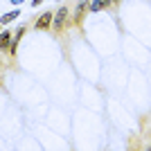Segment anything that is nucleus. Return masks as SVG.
<instances>
[{
	"label": "nucleus",
	"mask_w": 151,
	"mask_h": 151,
	"mask_svg": "<svg viewBox=\"0 0 151 151\" xmlns=\"http://www.w3.org/2000/svg\"><path fill=\"white\" fill-rule=\"evenodd\" d=\"M149 138H151V133H149Z\"/></svg>",
	"instance_id": "obj_10"
},
{
	"label": "nucleus",
	"mask_w": 151,
	"mask_h": 151,
	"mask_svg": "<svg viewBox=\"0 0 151 151\" xmlns=\"http://www.w3.org/2000/svg\"><path fill=\"white\" fill-rule=\"evenodd\" d=\"M88 9H90V2H88V0H81V2L77 5L75 16H72V23H75V27H79L81 32H83V20H86V14H88Z\"/></svg>",
	"instance_id": "obj_2"
},
{
	"label": "nucleus",
	"mask_w": 151,
	"mask_h": 151,
	"mask_svg": "<svg viewBox=\"0 0 151 151\" xmlns=\"http://www.w3.org/2000/svg\"><path fill=\"white\" fill-rule=\"evenodd\" d=\"M16 16H20V14L16 12V9H14V12H9V14H5V16H2V23H5V25H7V23H12V20L16 18Z\"/></svg>",
	"instance_id": "obj_6"
},
{
	"label": "nucleus",
	"mask_w": 151,
	"mask_h": 151,
	"mask_svg": "<svg viewBox=\"0 0 151 151\" xmlns=\"http://www.w3.org/2000/svg\"><path fill=\"white\" fill-rule=\"evenodd\" d=\"M111 2H113V0H93V2H90V9H93V12H101V9H106Z\"/></svg>",
	"instance_id": "obj_5"
},
{
	"label": "nucleus",
	"mask_w": 151,
	"mask_h": 151,
	"mask_svg": "<svg viewBox=\"0 0 151 151\" xmlns=\"http://www.w3.org/2000/svg\"><path fill=\"white\" fill-rule=\"evenodd\" d=\"M52 23H54V14H52V12H45V14H41V16L36 18L34 27H36L38 32H47L52 27Z\"/></svg>",
	"instance_id": "obj_3"
},
{
	"label": "nucleus",
	"mask_w": 151,
	"mask_h": 151,
	"mask_svg": "<svg viewBox=\"0 0 151 151\" xmlns=\"http://www.w3.org/2000/svg\"><path fill=\"white\" fill-rule=\"evenodd\" d=\"M41 2H43V0H32V5H34V7H38Z\"/></svg>",
	"instance_id": "obj_7"
},
{
	"label": "nucleus",
	"mask_w": 151,
	"mask_h": 151,
	"mask_svg": "<svg viewBox=\"0 0 151 151\" xmlns=\"http://www.w3.org/2000/svg\"><path fill=\"white\" fill-rule=\"evenodd\" d=\"M12 2H14V5H20V2H23V0H12Z\"/></svg>",
	"instance_id": "obj_8"
},
{
	"label": "nucleus",
	"mask_w": 151,
	"mask_h": 151,
	"mask_svg": "<svg viewBox=\"0 0 151 151\" xmlns=\"http://www.w3.org/2000/svg\"><path fill=\"white\" fill-rule=\"evenodd\" d=\"M68 27H70V7L61 5L57 16H54V23H52V32H54V36H61Z\"/></svg>",
	"instance_id": "obj_1"
},
{
	"label": "nucleus",
	"mask_w": 151,
	"mask_h": 151,
	"mask_svg": "<svg viewBox=\"0 0 151 151\" xmlns=\"http://www.w3.org/2000/svg\"><path fill=\"white\" fill-rule=\"evenodd\" d=\"M12 43H14V34H12V32H2V36H0V47H2L5 54H9Z\"/></svg>",
	"instance_id": "obj_4"
},
{
	"label": "nucleus",
	"mask_w": 151,
	"mask_h": 151,
	"mask_svg": "<svg viewBox=\"0 0 151 151\" xmlns=\"http://www.w3.org/2000/svg\"><path fill=\"white\" fill-rule=\"evenodd\" d=\"M120 2H122V0H113V5H120Z\"/></svg>",
	"instance_id": "obj_9"
}]
</instances>
